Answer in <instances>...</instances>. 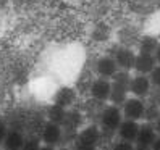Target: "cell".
I'll use <instances>...</instances> for the list:
<instances>
[{
	"instance_id": "6da1fadb",
	"label": "cell",
	"mask_w": 160,
	"mask_h": 150,
	"mask_svg": "<svg viewBox=\"0 0 160 150\" xmlns=\"http://www.w3.org/2000/svg\"><path fill=\"white\" fill-rule=\"evenodd\" d=\"M129 81L131 76L128 71H121L117 73V76L112 79V95L110 100L113 102V105H123L126 99H128V92H129Z\"/></svg>"
},
{
	"instance_id": "7a4b0ae2",
	"label": "cell",
	"mask_w": 160,
	"mask_h": 150,
	"mask_svg": "<svg viewBox=\"0 0 160 150\" xmlns=\"http://www.w3.org/2000/svg\"><path fill=\"white\" fill-rule=\"evenodd\" d=\"M123 111L118 105H108L103 108L102 115H100V129L105 133H117L118 128L123 123Z\"/></svg>"
},
{
	"instance_id": "3957f363",
	"label": "cell",
	"mask_w": 160,
	"mask_h": 150,
	"mask_svg": "<svg viewBox=\"0 0 160 150\" xmlns=\"http://www.w3.org/2000/svg\"><path fill=\"white\" fill-rule=\"evenodd\" d=\"M121 111H123L125 119L141 121V119L146 116L147 107H146V104H144L142 99L129 97V99H126V102L123 104V107H121Z\"/></svg>"
},
{
	"instance_id": "277c9868",
	"label": "cell",
	"mask_w": 160,
	"mask_h": 150,
	"mask_svg": "<svg viewBox=\"0 0 160 150\" xmlns=\"http://www.w3.org/2000/svg\"><path fill=\"white\" fill-rule=\"evenodd\" d=\"M94 71H96V74L99 78L113 79L117 76V73H118V65H117L113 57L105 55V57H100L96 61V65H94Z\"/></svg>"
},
{
	"instance_id": "5b68a950",
	"label": "cell",
	"mask_w": 160,
	"mask_h": 150,
	"mask_svg": "<svg viewBox=\"0 0 160 150\" xmlns=\"http://www.w3.org/2000/svg\"><path fill=\"white\" fill-rule=\"evenodd\" d=\"M150 87H152V82H150V78L147 74H134L131 76V81H129V92L133 97H138V99H142L146 97L147 94L150 92Z\"/></svg>"
},
{
	"instance_id": "8992f818",
	"label": "cell",
	"mask_w": 160,
	"mask_h": 150,
	"mask_svg": "<svg viewBox=\"0 0 160 150\" xmlns=\"http://www.w3.org/2000/svg\"><path fill=\"white\" fill-rule=\"evenodd\" d=\"M89 94H91L92 99H96L99 102L110 100V95H112V81L110 79H105V78L94 79L91 82Z\"/></svg>"
},
{
	"instance_id": "52a82bcc",
	"label": "cell",
	"mask_w": 160,
	"mask_h": 150,
	"mask_svg": "<svg viewBox=\"0 0 160 150\" xmlns=\"http://www.w3.org/2000/svg\"><path fill=\"white\" fill-rule=\"evenodd\" d=\"M63 137V129L60 124H55V123H50V121H47V123L42 126V131H41V142L45 144V145H57Z\"/></svg>"
},
{
	"instance_id": "ba28073f",
	"label": "cell",
	"mask_w": 160,
	"mask_h": 150,
	"mask_svg": "<svg viewBox=\"0 0 160 150\" xmlns=\"http://www.w3.org/2000/svg\"><path fill=\"white\" fill-rule=\"evenodd\" d=\"M157 131H155V126H152L150 123H146V124H141L139 128V133H138V139H136V147H141V148H150L154 144V140L157 139Z\"/></svg>"
},
{
	"instance_id": "9c48e42d",
	"label": "cell",
	"mask_w": 160,
	"mask_h": 150,
	"mask_svg": "<svg viewBox=\"0 0 160 150\" xmlns=\"http://www.w3.org/2000/svg\"><path fill=\"white\" fill-rule=\"evenodd\" d=\"M139 121H133V119H123L121 126L118 128L117 134H118V140H126V142H136L138 139V133H139Z\"/></svg>"
},
{
	"instance_id": "30bf717a",
	"label": "cell",
	"mask_w": 160,
	"mask_h": 150,
	"mask_svg": "<svg viewBox=\"0 0 160 150\" xmlns=\"http://www.w3.org/2000/svg\"><path fill=\"white\" fill-rule=\"evenodd\" d=\"M115 61L118 65V68H121L123 71H131L134 70V63H136V53L131 50V49H126V47H121V49L117 50L115 53Z\"/></svg>"
},
{
	"instance_id": "8fae6325",
	"label": "cell",
	"mask_w": 160,
	"mask_h": 150,
	"mask_svg": "<svg viewBox=\"0 0 160 150\" xmlns=\"http://www.w3.org/2000/svg\"><path fill=\"white\" fill-rule=\"evenodd\" d=\"M76 89L74 87H70V86H63L60 87L53 95V104L58 105V107H63V108H68L74 104L76 100Z\"/></svg>"
},
{
	"instance_id": "7c38bea8",
	"label": "cell",
	"mask_w": 160,
	"mask_h": 150,
	"mask_svg": "<svg viewBox=\"0 0 160 150\" xmlns=\"http://www.w3.org/2000/svg\"><path fill=\"white\" fill-rule=\"evenodd\" d=\"M155 66H157V60L154 55H147V53H138L136 55L134 71L138 74H147L149 76Z\"/></svg>"
},
{
	"instance_id": "4fadbf2b",
	"label": "cell",
	"mask_w": 160,
	"mask_h": 150,
	"mask_svg": "<svg viewBox=\"0 0 160 150\" xmlns=\"http://www.w3.org/2000/svg\"><path fill=\"white\" fill-rule=\"evenodd\" d=\"M99 140H100V129L97 126H86L78 134V144H82V145L97 147Z\"/></svg>"
},
{
	"instance_id": "5bb4252c",
	"label": "cell",
	"mask_w": 160,
	"mask_h": 150,
	"mask_svg": "<svg viewBox=\"0 0 160 150\" xmlns=\"http://www.w3.org/2000/svg\"><path fill=\"white\" fill-rule=\"evenodd\" d=\"M24 142H26V137L23 134V131H20V129H10L2 147L5 150H21Z\"/></svg>"
},
{
	"instance_id": "9a60e30c",
	"label": "cell",
	"mask_w": 160,
	"mask_h": 150,
	"mask_svg": "<svg viewBox=\"0 0 160 150\" xmlns=\"http://www.w3.org/2000/svg\"><path fill=\"white\" fill-rule=\"evenodd\" d=\"M67 115H68L67 108L58 107V105H55V104L49 108V111H47V116H49V121H50V123L60 124V126L65 123V119H67Z\"/></svg>"
},
{
	"instance_id": "2e32d148",
	"label": "cell",
	"mask_w": 160,
	"mask_h": 150,
	"mask_svg": "<svg viewBox=\"0 0 160 150\" xmlns=\"http://www.w3.org/2000/svg\"><path fill=\"white\" fill-rule=\"evenodd\" d=\"M158 41L155 39V37L152 36H146L141 39L139 42V53H147V55H154L155 50H157V47H158Z\"/></svg>"
},
{
	"instance_id": "e0dca14e",
	"label": "cell",
	"mask_w": 160,
	"mask_h": 150,
	"mask_svg": "<svg viewBox=\"0 0 160 150\" xmlns=\"http://www.w3.org/2000/svg\"><path fill=\"white\" fill-rule=\"evenodd\" d=\"M41 145H42L41 139H34V137L32 139H26V142H24L21 150H41Z\"/></svg>"
},
{
	"instance_id": "ac0fdd59",
	"label": "cell",
	"mask_w": 160,
	"mask_h": 150,
	"mask_svg": "<svg viewBox=\"0 0 160 150\" xmlns=\"http://www.w3.org/2000/svg\"><path fill=\"white\" fill-rule=\"evenodd\" d=\"M149 78H150V82H152V86L160 89V65H157V66L152 70V73L149 74Z\"/></svg>"
},
{
	"instance_id": "d6986e66",
	"label": "cell",
	"mask_w": 160,
	"mask_h": 150,
	"mask_svg": "<svg viewBox=\"0 0 160 150\" xmlns=\"http://www.w3.org/2000/svg\"><path fill=\"white\" fill-rule=\"evenodd\" d=\"M112 150H136V145L133 142H126V140H117Z\"/></svg>"
},
{
	"instance_id": "ffe728a7",
	"label": "cell",
	"mask_w": 160,
	"mask_h": 150,
	"mask_svg": "<svg viewBox=\"0 0 160 150\" xmlns=\"http://www.w3.org/2000/svg\"><path fill=\"white\" fill-rule=\"evenodd\" d=\"M8 124L5 123V121H2L0 119V145H3V142H5V139H7V134H8Z\"/></svg>"
},
{
	"instance_id": "44dd1931",
	"label": "cell",
	"mask_w": 160,
	"mask_h": 150,
	"mask_svg": "<svg viewBox=\"0 0 160 150\" xmlns=\"http://www.w3.org/2000/svg\"><path fill=\"white\" fill-rule=\"evenodd\" d=\"M74 150H97V147H92V145H82V144H76Z\"/></svg>"
},
{
	"instance_id": "7402d4cb",
	"label": "cell",
	"mask_w": 160,
	"mask_h": 150,
	"mask_svg": "<svg viewBox=\"0 0 160 150\" xmlns=\"http://www.w3.org/2000/svg\"><path fill=\"white\" fill-rule=\"evenodd\" d=\"M150 150H160V136H157V139L154 140L152 147H150Z\"/></svg>"
},
{
	"instance_id": "603a6c76",
	"label": "cell",
	"mask_w": 160,
	"mask_h": 150,
	"mask_svg": "<svg viewBox=\"0 0 160 150\" xmlns=\"http://www.w3.org/2000/svg\"><path fill=\"white\" fill-rule=\"evenodd\" d=\"M154 57H155V60H157V65H160V44H158V47H157Z\"/></svg>"
},
{
	"instance_id": "cb8c5ba5",
	"label": "cell",
	"mask_w": 160,
	"mask_h": 150,
	"mask_svg": "<svg viewBox=\"0 0 160 150\" xmlns=\"http://www.w3.org/2000/svg\"><path fill=\"white\" fill-rule=\"evenodd\" d=\"M154 124H155V131H157V134L160 136V115H158V118L155 119V123H154Z\"/></svg>"
},
{
	"instance_id": "d4e9b609",
	"label": "cell",
	"mask_w": 160,
	"mask_h": 150,
	"mask_svg": "<svg viewBox=\"0 0 160 150\" xmlns=\"http://www.w3.org/2000/svg\"><path fill=\"white\" fill-rule=\"evenodd\" d=\"M41 150H57L53 145H45V144H42L41 145Z\"/></svg>"
},
{
	"instance_id": "484cf974",
	"label": "cell",
	"mask_w": 160,
	"mask_h": 150,
	"mask_svg": "<svg viewBox=\"0 0 160 150\" xmlns=\"http://www.w3.org/2000/svg\"><path fill=\"white\" fill-rule=\"evenodd\" d=\"M136 150H150V148H141V147H136Z\"/></svg>"
}]
</instances>
